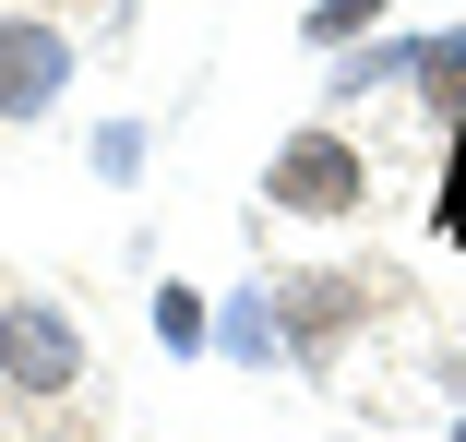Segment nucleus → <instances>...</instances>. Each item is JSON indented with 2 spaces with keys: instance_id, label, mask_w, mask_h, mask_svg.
I'll return each instance as SVG.
<instances>
[{
  "instance_id": "7",
  "label": "nucleus",
  "mask_w": 466,
  "mask_h": 442,
  "mask_svg": "<svg viewBox=\"0 0 466 442\" xmlns=\"http://www.w3.org/2000/svg\"><path fill=\"white\" fill-rule=\"evenodd\" d=\"M370 13H383V0H323L311 36H323V48H335V36H370Z\"/></svg>"
},
{
  "instance_id": "4",
  "label": "nucleus",
  "mask_w": 466,
  "mask_h": 442,
  "mask_svg": "<svg viewBox=\"0 0 466 442\" xmlns=\"http://www.w3.org/2000/svg\"><path fill=\"white\" fill-rule=\"evenodd\" d=\"M335 323H347V276H299V287H288V335L311 347V335H335Z\"/></svg>"
},
{
  "instance_id": "5",
  "label": "nucleus",
  "mask_w": 466,
  "mask_h": 442,
  "mask_svg": "<svg viewBox=\"0 0 466 442\" xmlns=\"http://www.w3.org/2000/svg\"><path fill=\"white\" fill-rule=\"evenodd\" d=\"M419 84H442V108L466 120V36H442V48H419Z\"/></svg>"
},
{
  "instance_id": "6",
  "label": "nucleus",
  "mask_w": 466,
  "mask_h": 442,
  "mask_svg": "<svg viewBox=\"0 0 466 442\" xmlns=\"http://www.w3.org/2000/svg\"><path fill=\"white\" fill-rule=\"evenodd\" d=\"M156 335H167V347H204V299L167 287V299H156Z\"/></svg>"
},
{
  "instance_id": "3",
  "label": "nucleus",
  "mask_w": 466,
  "mask_h": 442,
  "mask_svg": "<svg viewBox=\"0 0 466 442\" xmlns=\"http://www.w3.org/2000/svg\"><path fill=\"white\" fill-rule=\"evenodd\" d=\"M60 72H72V48L48 25H0V120H36L60 96Z\"/></svg>"
},
{
  "instance_id": "1",
  "label": "nucleus",
  "mask_w": 466,
  "mask_h": 442,
  "mask_svg": "<svg viewBox=\"0 0 466 442\" xmlns=\"http://www.w3.org/2000/svg\"><path fill=\"white\" fill-rule=\"evenodd\" d=\"M275 204H288V216H347L359 204V156L335 144V132H299L288 156H275V180H263Z\"/></svg>"
},
{
  "instance_id": "2",
  "label": "nucleus",
  "mask_w": 466,
  "mask_h": 442,
  "mask_svg": "<svg viewBox=\"0 0 466 442\" xmlns=\"http://www.w3.org/2000/svg\"><path fill=\"white\" fill-rule=\"evenodd\" d=\"M0 371H13L25 395H72V371H84V347H72V323L60 311H13V323H0Z\"/></svg>"
},
{
  "instance_id": "8",
  "label": "nucleus",
  "mask_w": 466,
  "mask_h": 442,
  "mask_svg": "<svg viewBox=\"0 0 466 442\" xmlns=\"http://www.w3.org/2000/svg\"><path fill=\"white\" fill-rule=\"evenodd\" d=\"M442 239H466V144H454V204H442Z\"/></svg>"
}]
</instances>
